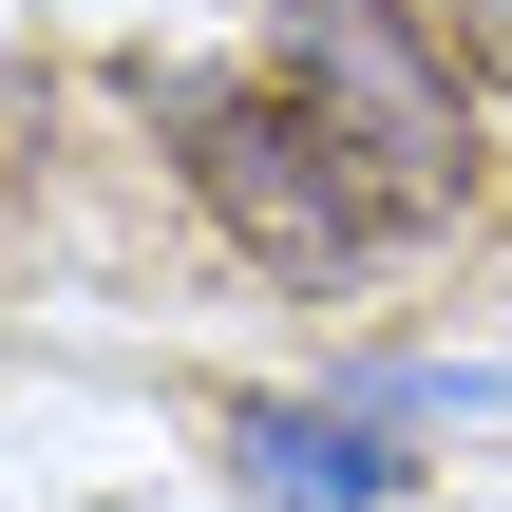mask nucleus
<instances>
[{"label":"nucleus","mask_w":512,"mask_h":512,"mask_svg":"<svg viewBox=\"0 0 512 512\" xmlns=\"http://www.w3.org/2000/svg\"><path fill=\"white\" fill-rule=\"evenodd\" d=\"M266 76L304 95V133L361 171L380 228H456V209L494 190L475 95H456V57H437L418 0H285V19H266Z\"/></svg>","instance_id":"1"},{"label":"nucleus","mask_w":512,"mask_h":512,"mask_svg":"<svg viewBox=\"0 0 512 512\" xmlns=\"http://www.w3.org/2000/svg\"><path fill=\"white\" fill-rule=\"evenodd\" d=\"M133 114L171 133L190 209H209L266 285H361V266H380V209H361V171L304 133L285 76H133Z\"/></svg>","instance_id":"2"},{"label":"nucleus","mask_w":512,"mask_h":512,"mask_svg":"<svg viewBox=\"0 0 512 512\" xmlns=\"http://www.w3.org/2000/svg\"><path fill=\"white\" fill-rule=\"evenodd\" d=\"M209 437L266 512H380L399 494V418H361V399H228Z\"/></svg>","instance_id":"3"},{"label":"nucleus","mask_w":512,"mask_h":512,"mask_svg":"<svg viewBox=\"0 0 512 512\" xmlns=\"http://www.w3.org/2000/svg\"><path fill=\"white\" fill-rule=\"evenodd\" d=\"M418 19H437L456 76H494V95H512V0H418Z\"/></svg>","instance_id":"4"},{"label":"nucleus","mask_w":512,"mask_h":512,"mask_svg":"<svg viewBox=\"0 0 512 512\" xmlns=\"http://www.w3.org/2000/svg\"><path fill=\"white\" fill-rule=\"evenodd\" d=\"M0 171H19V133H0Z\"/></svg>","instance_id":"5"}]
</instances>
